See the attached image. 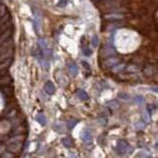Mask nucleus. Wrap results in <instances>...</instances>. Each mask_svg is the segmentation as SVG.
Listing matches in <instances>:
<instances>
[{"label": "nucleus", "mask_w": 158, "mask_h": 158, "mask_svg": "<svg viewBox=\"0 0 158 158\" xmlns=\"http://www.w3.org/2000/svg\"><path fill=\"white\" fill-rule=\"evenodd\" d=\"M33 23H34V29L37 34H40L41 29H42V16L38 11H35L34 13V19H33Z\"/></svg>", "instance_id": "nucleus-1"}, {"label": "nucleus", "mask_w": 158, "mask_h": 158, "mask_svg": "<svg viewBox=\"0 0 158 158\" xmlns=\"http://www.w3.org/2000/svg\"><path fill=\"white\" fill-rule=\"evenodd\" d=\"M81 138H82L83 141H84V143H86L87 145L93 143V136H91V131L88 130V129H84L82 131Z\"/></svg>", "instance_id": "nucleus-2"}, {"label": "nucleus", "mask_w": 158, "mask_h": 158, "mask_svg": "<svg viewBox=\"0 0 158 158\" xmlns=\"http://www.w3.org/2000/svg\"><path fill=\"white\" fill-rule=\"evenodd\" d=\"M116 147H118V150L119 151V153H121V154H123V153L127 152V149H128V147H129V144H128V142H127L126 140L120 139V140L118 141Z\"/></svg>", "instance_id": "nucleus-3"}, {"label": "nucleus", "mask_w": 158, "mask_h": 158, "mask_svg": "<svg viewBox=\"0 0 158 158\" xmlns=\"http://www.w3.org/2000/svg\"><path fill=\"white\" fill-rule=\"evenodd\" d=\"M44 89H45V91L48 94H54L56 91V88H55V85L53 84L51 81H48L46 82V84L44 86Z\"/></svg>", "instance_id": "nucleus-4"}, {"label": "nucleus", "mask_w": 158, "mask_h": 158, "mask_svg": "<svg viewBox=\"0 0 158 158\" xmlns=\"http://www.w3.org/2000/svg\"><path fill=\"white\" fill-rule=\"evenodd\" d=\"M40 54H41V58H44V59H47L52 56L53 51L50 47H45V48H40Z\"/></svg>", "instance_id": "nucleus-5"}, {"label": "nucleus", "mask_w": 158, "mask_h": 158, "mask_svg": "<svg viewBox=\"0 0 158 158\" xmlns=\"http://www.w3.org/2000/svg\"><path fill=\"white\" fill-rule=\"evenodd\" d=\"M68 69H69V72L71 73V75L72 76H77L78 75V72H79V70H78V67H77V65L74 63V62H68Z\"/></svg>", "instance_id": "nucleus-6"}, {"label": "nucleus", "mask_w": 158, "mask_h": 158, "mask_svg": "<svg viewBox=\"0 0 158 158\" xmlns=\"http://www.w3.org/2000/svg\"><path fill=\"white\" fill-rule=\"evenodd\" d=\"M77 95H78V98L81 99V101H84V102L88 101V99L90 98L89 94H87L84 90H82V89H79L77 91Z\"/></svg>", "instance_id": "nucleus-7"}, {"label": "nucleus", "mask_w": 158, "mask_h": 158, "mask_svg": "<svg viewBox=\"0 0 158 158\" xmlns=\"http://www.w3.org/2000/svg\"><path fill=\"white\" fill-rule=\"evenodd\" d=\"M62 144H63L65 147L70 148L74 145V140L71 138V137L66 136V137H63V138H62Z\"/></svg>", "instance_id": "nucleus-8"}, {"label": "nucleus", "mask_w": 158, "mask_h": 158, "mask_svg": "<svg viewBox=\"0 0 158 158\" xmlns=\"http://www.w3.org/2000/svg\"><path fill=\"white\" fill-rule=\"evenodd\" d=\"M36 120H37V121H38V123H40L42 126L46 125V123H47V118H46L45 114H42V113H40V114H38L36 115Z\"/></svg>", "instance_id": "nucleus-9"}, {"label": "nucleus", "mask_w": 158, "mask_h": 158, "mask_svg": "<svg viewBox=\"0 0 158 158\" xmlns=\"http://www.w3.org/2000/svg\"><path fill=\"white\" fill-rule=\"evenodd\" d=\"M38 45L40 48L49 47V40L47 38H40L38 41Z\"/></svg>", "instance_id": "nucleus-10"}, {"label": "nucleus", "mask_w": 158, "mask_h": 158, "mask_svg": "<svg viewBox=\"0 0 158 158\" xmlns=\"http://www.w3.org/2000/svg\"><path fill=\"white\" fill-rule=\"evenodd\" d=\"M55 130L60 132V133H64L65 132V124L62 122H58L55 125Z\"/></svg>", "instance_id": "nucleus-11"}, {"label": "nucleus", "mask_w": 158, "mask_h": 158, "mask_svg": "<svg viewBox=\"0 0 158 158\" xmlns=\"http://www.w3.org/2000/svg\"><path fill=\"white\" fill-rule=\"evenodd\" d=\"M82 51H83V53H84L86 56H91V53H93V51H91V50L90 49L89 46L85 45V44H83V46H82Z\"/></svg>", "instance_id": "nucleus-12"}, {"label": "nucleus", "mask_w": 158, "mask_h": 158, "mask_svg": "<svg viewBox=\"0 0 158 158\" xmlns=\"http://www.w3.org/2000/svg\"><path fill=\"white\" fill-rule=\"evenodd\" d=\"M78 122H79L78 119H70L67 122V127L69 129H73V128H75V126L78 124Z\"/></svg>", "instance_id": "nucleus-13"}, {"label": "nucleus", "mask_w": 158, "mask_h": 158, "mask_svg": "<svg viewBox=\"0 0 158 158\" xmlns=\"http://www.w3.org/2000/svg\"><path fill=\"white\" fill-rule=\"evenodd\" d=\"M118 62H119L118 59H116V58L113 57V58H110L109 60H106V66H115L116 64L118 63Z\"/></svg>", "instance_id": "nucleus-14"}, {"label": "nucleus", "mask_w": 158, "mask_h": 158, "mask_svg": "<svg viewBox=\"0 0 158 158\" xmlns=\"http://www.w3.org/2000/svg\"><path fill=\"white\" fill-rule=\"evenodd\" d=\"M142 118H143V122L145 123H149L150 122V115L148 114V110H144L142 113Z\"/></svg>", "instance_id": "nucleus-15"}, {"label": "nucleus", "mask_w": 158, "mask_h": 158, "mask_svg": "<svg viewBox=\"0 0 158 158\" xmlns=\"http://www.w3.org/2000/svg\"><path fill=\"white\" fill-rule=\"evenodd\" d=\"M39 63H40L41 66H42V67L45 68V69H49V67H50L48 60H47V59H44V58H41V59H39Z\"/></svg>", "instance_id": "nucleus-16"}, {"label": "nucleus", "mask_w": 158, "mask_h": 158, "mask_svg": "<svg viewBox=\"0 0 158 158\" xmlns=\"http://www.w3.org/2000/svg\"><path fill=\"white\" fill-rule=\"evenodd\" d=\"M82 64H83V67H84V69H85V71L87 72V74H91V67H90V65L87 63V62H85V61H83L82 62Z\"/></svg>", "instance_id": "nucleus-17"}, {"label": "nucleus", "mask_w": 158, "mask_h": 158, "mask_svg": "<svg viewBox=\"0 0 158 158\" xmlns=\"http://www.w3.org/2000/svg\"><path fill=\"white\" fill-rule=\"evenodd\" d=\"M144 126H145V123L143 121H138L135 124V127L137 128V129H143Z\"/></svg>", "instance_id": "nucleus-18"}, {"label": "nucleus", "mask_w": 158, "mask_h": 158, "mask_svg": "<svg viewBox=\"0 0 158 158\" xmlns=\"http://www.w3.org/2000/svg\"><path fill=\"white\" fill-rule=\"evenodd\" d=\"M93 45H94V47H97L98 45V37L97 35H94V37H93Z\"/></svg>", "instance_id": "nucleus-19"}, {"label": "nucleus", "mask_w": 158, "mask_h": 158, "mask_svg": "<svg viewBox=\"0 0 158 158\" xmlns=\"http://www.w3.org/2000/svg\"><path fill=\"white\" fill-rule=\"evenodd\" d=\"M134 101H135V102L139 103V105H142V103H144V98H141V97H136L134 98Z\"/></svg>", "instance_id": "nucleus-20"}, {"label": "nucleus", "mask_w": 158, "mask_h": 158, "mask_svg": "<svg viewBox=\"0 0 158 158\" xmlns=\"http://www.w3.org/2000/svg\"><path fill=\"white\" fill-rule=\"evenodd\" d=\"M67 4V0H61V2L58 3V6H65Z\"/></svg>", "instance_id": "nucleus-21"}]
</instances>
